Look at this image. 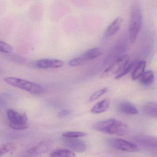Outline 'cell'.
Segmentation results:
<instances>
[{"label":"cell","mask_w":157,"mask_h":157,"mask_svg":"<svg viewBox=\"0 0 157 157\" xmlns=\"http://www.w3.org/2000/svg\"><path fill=\"white\" fill-rule=\"evenodd\" d=\"M94 129L110 135L124 136L128 131V127L122 121L114 118L99 121L94 124Z\"/></svg>","instance_id":"1"},{"label":"cell","mask_w":157,"mask_h":157,"mask_svg":"<svg viewBox=\"0 0 157 157\" xmlns=\"http://www.w3.org/2000/svg\"><path fill=\"white\" fill-rule=\"evenodd\" d=\"M142 24V13L141 8L138 3H135L130 9L129 18V42L134 43L137 38L141 30Z\"/></svg>","instance_id":"2"},{"label":"cell","mask_w":157,"mask_h":157,"mask_svg":"<svg viewBox=\"0 0 157 157\" xmlns=\"http://www.w3.org/2000/svg\"><path fill=\"white\" fill-rule=\"evenodd\" d=\"M4 80L5 82L10 86L24 90L33 94H41L44 92L45 89L43 86L27 80L15 77H7Z\"/></svg>","instance_id":"3"},{"label":"cell","mask_w":157,"mask_h":157,"mask_svg":"<svg viewBox=\"0 0 157 157\" xmlns=\"http://www.w3.org/2000/svg\"><path fill=\"white\" fill-rule=\"evenodd\" d=\"M7 116L11 128L14 130H25L28 128V118L25 113H20L13 109L7 111Z\"/></svg>","instance_id":"4"},{"label":"cell","mask_w":157,"mask_h":157,"mask_svg":"<svg viewBox=\"0 0 157 157\" xmlns=\"http://www.w3.org/2000/svg\"><path fill=\"white\" fill-rule=\"evenodd\" d=\"M128 48V44L126 40L121 39L119 40L109 52L107 56L103 61L104 66H107L112 64L114 61L124 56Z\"/></svg>","instance_id":"5"},{"label":"cell","mask_w":157,"mask_h":157,"mask_svg":"<svg viewBox=\"0 0 157 157\" xmlns=\"http://www.w3.org/2000/svg\"><path fill=\"white\" fill-rule=\"evenodd\" d=\"M129 58L127 55H124L111 64L101 74V78H105L113 75L118 74L129 63Z\"/></svg>","instance_id":"6"},{"label":"cell","mask_w":157,"mask_h":157,"mask_svg":"<svg viewBox=\"0 0 157 157\" xmlns=\"http://www.w3.org/2000/svg\"><path fill=\"white\" fill-rule=\"evenodd\" d=\"M101 54V51L99 48H91L79 56L72 59L69 62V65L72 67L80 66L86 61H90L99 57Z\"/></svg>","instance_id":"7"},{"label":"cell","mask_w":157,"mask_h":157,"mask_svg":"<svg viewBox=\"0 0 157 157\" xmlns=\"http://www.w3.org/2000/svg\"><path fill=\"white\" fill-rule=\"evenodd\" d=\"M108 143L113 147L122 151L136 152L140 150L139 147L135 143L122 139H110Z\"/></svg>","instance_id":"8"},{"label":"cell","mask_w":157,"mask_h":157,"mask_svg":"<svg viewBox=\"0 0 157 157\" xmlns=\"http://www.w3.org/2000/svg\"><path fill=\"white\" fill-rule=\"evenodd\" d=\"M132 140L136 145H139L148 149L156 151L157 147V138L148 135H136L132 136Z\"/></svg>","instance_id":"9"},{"label":"cell","mask_w":157,"mask_h":157,"mask_svg":"<svg viewBox=\"0 0 157 157\" xmlns=\"http://www.w3.org/2000/svg\"><path fill=\"white\" fill-rule=\"evenodd\" d=\"M54 145V142L52 140H45L30 148L27 151L31 155H39L50 151L53 148Z\"/></svg>","instance_id":"10"},{"label":"cell","mask_w":157,"mask_h":157,"mask_svg":"<svg viewBox=\"0 0 157 157\" xmlns=\"http://www.w3.org/2000/svg\"><path fill=\"white\" fill-rule=\"evenodd\" d=\"M64 65V62L62 60L50 59H39L34 63L35 67L42 69L59 68L63 67Z\"/></svg>","instance_id":"11"},{"label":"cell","mask_w":157,"mask_h":157,"mask_svg":"<svg viewBox=\"0 0 157 157\" xmlns=\"http://www.w3.org/2000/svg\"><path fill=\"white\" fill-rule=\"evenodd\" d=\"M62 141L66 147L75 152H82L86 150L85 143L79 139L64 138Z\"/></svg>","instance_id":"12"},{"label":"cell","mask_w":157,"mask_h":157,"mask_svg":"<svg viewBox=\"0 0 157 157\" xmlns=\"http://www.w3.org/2000/svg\"><path fill=\"white\" fill-rule=\"evenodd\" d=\"M122 23L123 19L121 17H118L116 18L106 28L104 34V37L107 39L115 35L119 31Z\"/></svg>","instance_id":"13"},{"label":"cell","mask_w":157,"mask_h":157,"mask_svg":"<svg viewBox=\"0 0 157 157\" xmlns=\"http://www.w3.org/2000/svg\"><path fill=\"white\" fill-rule=\"evenodd\" d=\"M118 110L122 113L130 115L138 114V111L134 104L128 101L121 102L118 105Z\"/></svg>","instance_id":"14"},{"label":"cell","mask_w":157,"mask_h":157,"mask_svg":"<svg viewBox=\"0 0 157 157\" xmlns=\"http://www.w3.org/2000/svg\"><path fill=\"white\" fill-rule=\"evenodd\" d=\"M142 111L145 115L152 118H157V103L153 101L146 103L142 106Z\"/></svg>","instance_id":"15"},{"label":"cell","mask_w":157,"mask_h":157,"mask_svg":"<svg viewBox=\"0 0 157 157\" xmlns=\"http://www.w3.org/2000/svg\"><path fill=\"white\" fill-rule=\"evenodd\" d=\"M110 107V102L107 99H104L95 104L91 109L92 113L100 114L106 112Z\"/></svg>","instance_id":"16"},{"label":"cell","mask_w":157,"mask_h":157,"mask_svg":"<svg viewBox=\"0 0 157 157\" xmlns=\"http://www.w3.org/2000/svg\"><path fill=\"white\" fill-rule=\"evenodd\" d=\"M146 66L147 63L145 60H140L138 62L132 73V80H136L141 77L145 71Z\"/></svg>","instance_id":"17"},{"label":"cell","mask_w":157,"mask_h":157,"mask_svg":"<svg viewBox=\"0 0 157 157\" xmlns=\"http://www.w3.org/2000/svg\"><path fill=\"white\" fill-rule=\"evenodd\" d=\"M140 82L145 86H148L153 83L154 80V74L152 71L144 72L140 78Z\"/></svg>","instance_id":"18"},{"label":"cell","mask_w":157,"mask_h":157,"mask_svg":"<svg viewBox=\"0 0 157 157\" xmlns=\"http://www.w3.org/2000/svg\"><path fill=\"white\" fill-rule=\"evenodd\" d=\"M50 157H75V155L69 150L58 149L51 153Z\"/></svg>","instance_id":"19"},{"label":"cell","mask_w":157,"mask_h":157,"mask_svg":"<svg viewBox=\"0 0 157 157\" xmlns=\"http://www.w3.org/2000/svg\"><path fill=\"white\" fill-rule=\"evenodd\" d=\"M87 133L78 131H67L63 133L62 136L64 138H78L87 136Z\"/></svg>","instance_id":"20"},{"label":"cell","mask_w":157,"mask_h":157,"mask_svg":"<svg viewBox=\"0 0 157 157\" xmlns=\"http://www.w3.org/2000/svg\"><path fill=\"white\" fill-rule=\"evenodd\" d=\"M107 88H103L102 89L98 90L97 91L94 93L89 98V101L90 102H93L94 101H96L97 99H99L100 97H101L104 94H105L107 92Z\"/></svg>","instance_id":"21"},{"label":"cell","mask_w":157,"mask_h":157,"mask_svg":"<svg viewBox=\"0 0 157 157\" xmlns=\"http://www.w3.org/2000/svg\"><path fill=\"white\" fill-rule=\"evenodd\" d=\"M134 66V62H132V63L129 64L128 63L118 74L116 75L115 79H118L120 78H122L124 77L125 75H127L128 74L131 70L133 68V67Z\"/></svg>","instance_id":"22"},{"label":"cell","mask_w":157,"mask_h":157,"mask_svg":"<svg viewBox=\"0 0 157 157\" xmlns=\"http://www.w3.org/2000/svg\"><path fill=\"white\" fill-rule=\"evenodd\" d=\"M13 48L4 41L0 40V52L4 54H9L12 51Z\"/></svg>","instance_id":"23"},{"label":"cell","mask_w":157,"mask_h":157,"mask_svg":"<svg viewBox=\"0 0 157 157\" xmlns=\"http://www.w3.org/2000/svg\"><path fill=\"white\" fill-rule=\"evenodd\" d=\"M13 148L11 143H6L0 145V156H3L10 151Z\"/></svg>","instance_id":"24"},{"label":"cell","mask_w":157,"mask_h":157,"mask_svg":"<svg viewBox=\"0 0 157 157\" xmlns=\"http://www.w3.org/2000/svg\"><path fill=\"white\" fill-rule=\"evenodd\" d=\"M71 113V112L70 110H67V109H65V110H62L59 112L58 114V117L59 118H63L66 117L68 116Z\"/></svg>","instance_id":"25"}]
</instances>
